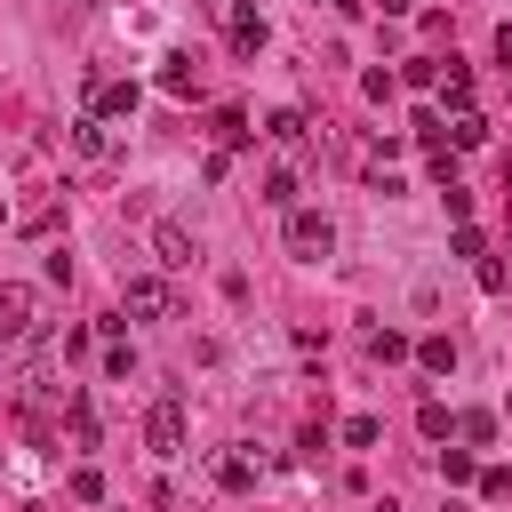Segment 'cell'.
<instances>
[{
    "mask_svg": "<svg viewBox=\"0 0 512 512\" xmlns=\"http://www.w3.org/2000/svg\"><path fill=\"white\" fill-rule=\"evenodd\" d=\"M152 256H160V272H184V264H200V240H192L176 216H160V224H152Z\"/></svg>",
    "mask_w": 512,
    "mask_h": 512,
    "instance_id": "obj_5",
    "label": "cell"
},
{
    "mask_svg": "<svg viewBox=\"0 0 512 512\" xmlns=\"http://www.w3.org/2000/svg\"><path fill=\"white\" fill-rule=\"evenodd\" d=\"M0 224H8V200H0Z\"/></svg>",
    "mask_w": 512,
    "mask_h": 512,
    "instance_id": "obj_28",
    "label": "cell"
},
{
    "mask_svg": "<svg viewBox=\"0 0 512 512\" xmlns=\"http://www.w3.org/2000/svg\"><path fill=\"white\" fill-rule=\"evenodd\" d=\"M72 152H80V160H104V152H112V128H104V112H80V120H72Z\"/></svg>",
    "mask_w": 512,
    "mask_h": 512,
    "instance_id": "obj_6",
    "label": "cell"
},
{
    "mask_svg": "<svg viewBox=\"0 0 512 512\" xmlns=\"http://www.w3.org/2000/svg\"><path fill=\"white\" fill-rule=\"evenodd\" d=\"M288 256L296 264H328L336 256V224L320 208H288Z\"/></svg>",
    "mask_w": 512,
    "mask_h": 512,
    "instance_id": "obj_1",
    "label": "cell"
},
{
    "mask_svg": "<svg viewBox=\"0 0 512 512\" xmlns=\"http://www.w3.org/2000/svg\"><path fill=\"white\" fill-rule=\"evenodd\" d=\"M456 432H464L472 448H488V440H496V416H488V408H472V416H456Z\"/></svg>",
    "mask_w": 512,
    "mask_h": 512,
    "instance_id": "obj_19",
    "label": "cell"
},
{
    "mask_svg": "<svg viewBox=\"0 0 512 512\" xmlns=\"http://www.w3.org/2000/svg\"><path fill=\"white\" fill-rule=\"evenodd\" d=\"M264 200H272V208H296V168H272V176H264Z\"/></svg>",
    "mask_w": 512,
    "mask_h": 512,
    "instance_id": "obj_17",
    "label": "cell"
},
{
    "mask_svg": "<svg viewBox=\"0 0 512 512\" xmlns=\"http://www.w3.org/2000/svg\"><path fill=\"white\" fill-rule=\"evenodd\" d=\"M72 496H80V504H96V496H104V480H96V464H80V472H72Z\"/></svg>",
    "mask_w": 512,
    "mask_h": 512,
    "instance_id": "obj_24",
    "label": "cell"
},
{
    "mask_svg": "<svg viewBox=\"0 0 512 512\" xmlns=\"http://www.w3.org/2000/svg\"><path fill=\"white\" fill-rule=\"evenodd\" d=\"M144 448H152V456H184V400H152V416H144Z\"/></svg>",
    "mask_w": 512,
    "mask_h": 512,
    "instance_id": "obj_4",
    "label": "cell"
},
{
    "mask_svg": "<svg viewBox=\"0 0 512 512\" xmlns=\"http://www.w3.org/2000/svg\"><path fill=\"white\" fill-rule=\"evenodd\" d=\"M200 8H208L216 24H232V16H248V0H200Z\"/></svg>",
    "mask_w": 512,
    "mask_h": 512,
    "instance_id": "obj_25",
    "label": "cell"
},
{
    "mask_svg": "<svg viewBox=\"0 0 512 512\" xmlns=\"http://www.w3.org/2000/svg\"><path fill=\"white\" fill-rule=\"evenodd\" d=\"M416 432H424V440H448V432H456V416H448L440 400H424V408H416Z\"/></svg>",
    "mask_w": 512,
    "mask_h": 512,
    "instance_id": "obj_16",
    "label": "cell"
},
{
    "mask_svg": "<svg viewBox=\"0 0 512 512\" xmlns=\"http://www.w3.org/2000/svg\"><path fill=\"white\" fill-rule=\"evenodd\" d=\"M96 112L104 120H128L136 112V80H96Z\"/></svg>",
    "mask_w": 512,
    "mask_h": 512,
    "instance_id": "obj_7",
    "label": "cell"
},
{
    "mask_svg": "<svg viewBox=\"0 0 512 512\" xmlns=\"http://www.w3.org/2000/svg\"><path fill=\"white\" fill-rule=\"evenodd\" d=\"M160 88H168V96H192V88H200V64H192V56H160Z\"/></svg>",
    "mask_w": 512,
    "mask_h": 512,
    "instance_id": "obj_9",
    "label": "cell"
},
{
    "mask_svg": "<svg viewBox=\"0 0 512 512\" xmlns=\"http://www.w3.org/2000/svg\"><path fill=\"white\" fill-rule=\"evenodd\" d=\"M448 144H456V152H472V144H488V120H480V112L464 104V112L448 120Z\"/></svg>",
    "mask_w": 512,
    "mask_h": 512,
    "instance_id": "obj_10",
    "label": "cell"
},
{
    "mask_svg": "<svg viewBox=\"0 0 512 512\" xmlns=\"http://www.w3.org/2000/svg\"><path fill=\"white\" fill-rule=\"evenodd\" d=\"M104 376H120V384H128V376H136V352H128V344H112V352H104Z\"/></svg>",
    "mask_w": 512,
    "mask_h": 512,
    "instance_id": "obj_23",
    "label": "cell"
},
{
    "mask_svg": "<svg viewBox=\"0 0 512 512\" xmlns=\"http://www.w3.org/2000/svg\"><path fill=\"white\" fill-rule=\"evenodd\" d=\"M480 496H488V504H512V472L488 464V472H480Z\"/></svg>",
    "mask_w": 512,
    "mask_h": 512,
    "instance_id": "obj_22",
    "label": "cell"
},
{
    "mask_svg": "<svg viewBox=\"0 0 512 512\" xmlns=\"http://www.w3.org/2000/svg\"><path fill=\"white\" fill-rule=\"evenodd\" d=\"M376 8H384V16H408V0H376Z\"/></svg>",
    "mask_w": 512,
    "mask_h": 512,
    "instance_id": "obj_26",
    "label": "cell"
},
{
    "mask_svg": "<svg viewBox=\"0 0 512 512\" xmlns=\"http://www.w3.org/2000/svg\"><path fill=\"white\" fill-rule=\"evenodd\" d=\"M232 56H264V16H232Z\"/></svg>",
    "mask_w": 512,
    "mask_h": 512,
    "instance_id": "obj_11",
    "label": "cell"
},
{
    "mask_svg": "<svg viewBox=\"0 0 512 512\" xmlns=\"http://www.w3.org/2000/svg\"><path fill=\"white\" fill-rule=\"evenodd\" d=\"M40 328V288H24V280H0V344H24Z\"/></svg>",
    "mask_w": 512,
    "mask_h": 512,
    "instance_id": "obj_3",
    "label": "cell"
},
{
    "mask_svg": "<svg viewBox=\"0 0 512 512\" xmlns=\"http://www.w3.org/2000/svg\"><path fill=\"white\" fill-rule=\"evenodd\" d=\"M248 136H256V128H248L240 112H216V144H224V152H232V144H248Z\"/></svg>",
    "mask_w": 512,
    "mask_h": 512,
    "instance_id": "obj_21",
    "label": "cell"
},
{
    "mask_svg": "<svg viewBox=\"0 0 512 512\" xmlns=\"http://www.w3.org/2000/svg\"><path fill=\"white\" fill-rule=\"evenodd\" d=\"M440 96L464 112V104H472V72H464V64H440Z\"/></svg>",
    "mask_w": 512,
    "mask_h": 512,
    "instance_id": "obj_13",
    "label": "cell"
},
{
    "mask_svg": "<svg viewBox=\"0 0 512 512\" xmlns=\"http://www.w3.org/2000/svg\"><path fill=\"white\" fill-rule=\"evenodd\" d=\"M368 352H376V360H408V336H400V328H368Z\"/></svg>",
    "mask_w": 512,
    "mask_h": 512,
    "instance_id": "obj_18",
    "label": "cell"
},
{
    "mask_svg": "<svg viewBox=\"0 0 512 512\" xmlns=\"http://www.w3.org/2000/svg\"><path fill=\"white\" fill-rule=\"evenodd\" d=\"M416 360H424L432 376H448V368H456V344H448V336H424V344H416Z\"/></svg>",
    "mask_w": 512,
    "mask_h": 512,
    "instance_id": "obj_15",
    "label": "cell"
},
{
    "mask_svg": "<svg viewBox=\"0 0 512 512\" xmlns=\"http://www.w3.org/2000/svg\"><path fill=\"white\" fill-rule=\"evenodd\" d=\"M120 312H136V320H176L168 272H128V280H120Z\"/></svg>",
    "mask_w": 512,
    "mask_h": 512,
    "instance_id": "obj_2",
    "label": "cell"
},
{
    "mask_svg": "<svg viewBox=\"0 0 512 512\" xmlns=\"http://www.w3.org/2000/svg\"><path fill=\"white\" fill-rule=\"evenodd\" d=\"M432 472H440V480H448V488H464V480H480V472H472V456H464V448H440V456H432Z\"/></svg>",
    "mask_w": 512,
    "mask_h": 512,
    "instance_id": "obj_12",
    "label": "cell"
},
{
    "mask_svg": "<svg viewBox=\"0 0 512 512\" xmlns=\"http://www.w3.org/2000/svg\"><path fill=\"white\" fill-rule=\"evenodd\" d=\"M264 136H272V144H304V112H296V104H288V112H272V120H264Z\"/></svg>",
    "mask_w": 512,
    "mask_h": 512,
    "instance_id": "obj_14",
    "label": "cell"
},
{
    "mask_svg": "<svg viewBox=\"0 0 512 512\" xmlns=\"http://www.w3.org/2000/svg\"><path fill=\"white\" fill-rule=\"evenodd\" d=\"M216 480H224L232 496H240V488H256V456H248V448H224V456H216Z\"/></svg>",
    "mask_w": 512,
    "mask_h": 512,
    "instance_id": "obj_8",
    "label": "cell"
},
{
    "mask_svg": "<svg viewBox=\"0 0 512 512\" xmlns=\"http://www.w3.org/2000/svg\"><path fill=\"white\" fill-rule=\"evenodd\" d=\"M376 440H384L376 416H344V448H376Z\"/></svg>",
    "mask_w": 512,
    "mask_h": 512,
    "instance_id": "obj_20",
    "label": "cell"
},
{
    "mask_svg": "<svg viewBox=\"0 0 512 512\" xmlns=\"http://www.w3.org/2000/svg\"><path fill=\"white\" fill-rule=\"evenodd\" d=\"M368 512H400V504H392V496H384V504H368Z\"/></svg>",
    "mask_w": 512,
    "mask_h": 512,
    "instance_id": "obj_27",
    "label": "cell"
}]
</instances>
